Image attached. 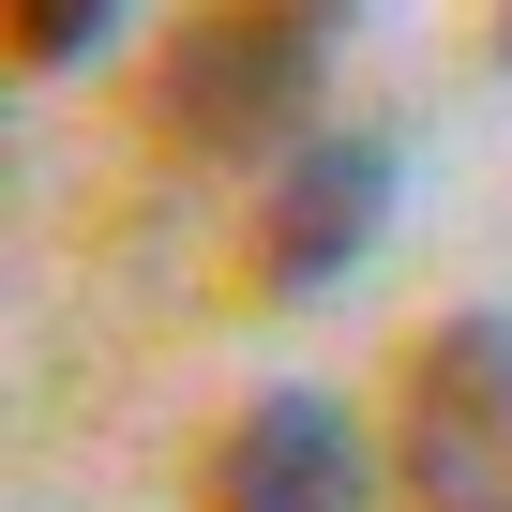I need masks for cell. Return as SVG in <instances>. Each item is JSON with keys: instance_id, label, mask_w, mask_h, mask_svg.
Returning <instances> with one entry per match:
<instances>
[{"instance_id": "obj_1", "label": "cell", "mask_w": 512, "mask_h": 512, "mask_svg": "<svg viewBox=\"0 0 512 512\" xmlns=\"http://www.w3.org/2000/svg\"><path fill=\"white\" fill-rule=\"evenodd\" d=\"M332 46H347V31H332V16H287V0L181 16V31H166V61H151V136H166V151H211V166L272 151V136L317 106Z\"/></svg>"}, {"instance_id": "obj_5", "label": "cell", "mask_w": 512, "mask_h": 512, "mask_svg": "<svg viewBox=\"0 0 512 512\" xmlns=\"http://www.w3.org/2000/svg\"><path fill=\"white\" fill-rule=\"evenodd\" d=\"M106 46H121L106 0H31V16H16V61H31V76H76V61H106Z\"/></svg>"}, {"instance_id": "obj_6", "label": "cell", "mask_w": 512, "mask_h": 512, "mask_svg": "<svg viewBox=\"0 0 512 512\" xmlns=\"http://www.w3.org/2000/svg\"><path fill=\"white\" fill-rule=\"evenodd\" d=\"M497 61H512V31H497Z\"/></svg>"}, {"instance_id": "obj_3", "label": "cell", "mask_w": 512, "mask_h": 512, "mask_svg": "<svg viewBox=\"0 0 512 512\" xmlns=\"http://www.w3.org/2000/svg\"><path fill=\"white\" fill-rule=\"evenodd\" d=\"M377 226H392V136H317V151H287L272 211H256V287H272V302L347 287L362 256H377Z\"/></svg>"}, {"instance_id": "obj_4", "label": "cell", "mask_w": 512, "mask_h": 512, "mask_svg": "<svg viewBox=\"0 0 512 512\" xmlns=\"http://www.w3.org/2000/svg\"><path fill=\"white\" fill-rule=\"evenodd\" d=\"M362 497H377V467L332 392H256L211 437V512H362Z\"/></svg>"}, {"instance_id": "obj_2", "label": "cell", "mask_w": 512, "mask_h": 512, "mask_svg": "<svg viewBox=\"0 0 512 512\" xmlns=\"http://www.w3.org/2000/svg\"><path fill=\"white\" fill-rule=\"evenodd\" d=\"M392 467H407V512H512V317L497 302H467L407 347Z\"/></svg>"}]
</instances>
